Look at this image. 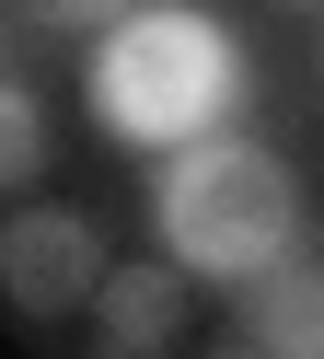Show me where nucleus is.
Returning a JSON list of instances; mask_svg holds the SVG:
<instances>
[{"label": "nucleus", "mask_w": 324, "mask_h": 359, "mask_svg": "<svg viewBox=\"0 0 324 359\" xmlns=\"http://www.w3.org/2000/svg\"><path fill=\"white\" fill-rule=\"evenodd\" d=\"M81 104L104 128V151H185L208 128H231L255 104V58L208 0H128L104 35L81 47Z\"/></svg>", "instance_id": "1"}, {"label": "nucleus", "mask_w": 324, "mask_h": 359, "mask_svg": "<svg viewBox=\"0 0 324 359\" xmlns=\"http://www.w3.org/2000/svg\"><path fill=\"white\" fill-rule=\"evenodd\" d=\"M46 151H58V140H46V104L23 93L12 70H0V209H12V197L46 174Z\"/></svg>", "instance_id": "6"}, {"label": "nucleus", "mask_w": 324, "mask_h": 359, "mask_svg": "<svg viewBox=\"0 0 324 359\" xmlns=\"http://www.w3.org/2000/svg\"><path fill=\"white\" fill-rule=\"evenodd\" d=\"M231 348L243 359H324V255H278L231 290Z\"/></svg>", "instance_id": "4"}, {"label": "nucleus", "mask_w": 324, "mask_h": 359, "mask_svg": "<svg viewBox=\"0 0 324 359\" xmlns=\"http://www.w3.org/2000/svg\"><path fill=\"white\" fill-rule=\"evenodd\" d=\"M93 336H104L116 359H162L185 336V266L151 255V266H104V290H93Z\"/></svg>", "instance_id": "5"}, {"label": "nucleus", "mask_w": 324, "mask_h": 359, "mask_svg": "<svg viewBox=\"0 0 324 359\" xmlns=\"http://www.w3.org/2000/svg\"><path fill=\"white\" fill-rule=\"evenodd\" d=\"M151 232H162V255H174L197 290H243V278H266L278 255H301L313 197H301V174L278 163L266 140L208 128V140L162 151V174H151Z\"/></svg>", "instance_id": "2"}, {"label": "nucleus", "mask_w": 324, "mask_h": 359, "mask_svg": "<svg viewBox=\"0 0 324 359\" xmlns=\"http://www.w3.org/2000/svg\"><path fill=\"white\" fill-rule=\"evenodd\" d=\"M12 12H23L35 35H104L116 12H128V0H12Z\"/></svg>", "instance_id": "7"}, {"label": "nucleus", "mask_w": 324, "mask_h": 359, "mask_svg": "<svg viewBox=\"0 0 324 359\" xmlns=\"http://www.w3.org/2000/svg\"><path fill=\"white\" fill-rule=\"evenodd\" d=\"M93 290H104V232H93L81 209L35 197V209H12V220H0V302H12L23 325L93 313Z\"/></svg>", "instance_id": "3"}]
</instances>
